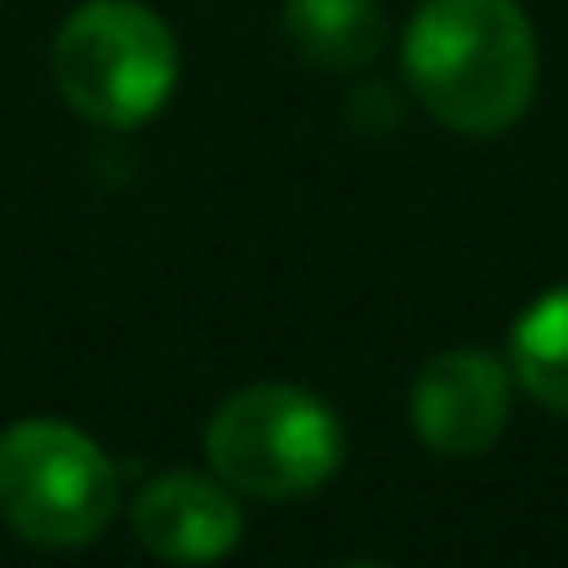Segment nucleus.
<instances>
[{"instance_id": "8", "label": "nucleus", "mask_w": 568, "mask_h": 568, "mask_svg": "<svg viewBox=\"0 0 568 568\" xmlns=\"http://www.w3.org/2000/svg\"><path fill=\"white\" fill-rule=\"evenodd\" d=\"M513 385L568 418V284L535 296L507 335Z\"/></svg>"}, {"instance_id": "3", "label": "nucleus", "mask_w": 568, "mask_h": 568, "mask_svg": "<svg viewBox=\"0 0 568 568\" xmlns=\"http://www.w3.org/2000/svg\"><path fill=\"white\" fill-rule=\"evenodd\" d=\"M118 507V463L79 424L18 418L0 429V524L18 540L73 551L101 540Z\"/></svg>"}, {"instance_id": "4", "label": "nucleus", "mask_w": 568, "mask_h": 568, "mask_svg": "<svg viewBox=\"0 0 568 568\" xmlns=\"http://www.w3.org/2000/svg\"><path fill=\"white\" fill-rule=\"evenodd\" d=\"M51 79L73 118L95 129H140L179 84V45L140 0H90L51 40Z\"/></svg>"}, {"instance_id": "5", "label": "nucleus", "mask_w": 568, "mask_h": 568, "mask_svg": "<svg viewBox=\"0 0 568 568\" xmlns=\"http://www.w3.org/2000/svg\"><path fill=\"white\" fill-rule=\"evenodd\" d=\"M507 413H513V368L474 346L429 357L407 390V424L440 457L490 452L507 429Z\"/></svg>"}, {"instance_id": "2", "label": "nucleus", "mask_w": 568, "mask_h": 568, "mask_svg": "<svg viewBox=\"0 0 568 568\" xmlns=\"http://www.w3.org/2000/svg\"><path fill=\"white\" fill-rule=\"evenodd\" d=\"M346 429L324 396L291 379H262L217 402L206 418V468L262 501H296L335 479Z\"/></svg>"}, {"instance_id": "7", "label": "nucleus", "mask_w": 568, "mask_h": 568, "mask_svg": "<svg viewBox=\"0 0 568 568\" xmlns=\"http://www.w3.org/2000/svg\"><path fill=\"white\" fill-rule=\"evenodd\" d=\"M284 40L307 68L363 73L385 51L379 0H284Z\"/></svg>"}, {"instance_id": "6", "label": "nucleus", "mask_w": 568, "mask_h": 568, "mask_svg": "<svg viewBox=\"0 0 568 568\" xmlns=\"http://www.w3.org/2000/svg\"><path fill=\"white\" fill-rule=\"evenodd\" d=\"M134 535L162 562H217L245 535L240 490H229L217 474H195V468L156 474L134 496Z\"/></svg>"}, {"instance_id": "1", "label": "nucleus", "mask_w": 568, "mask_h": 568, "mask_svg": "<svg viewBox=\"0 0 568 568\" xmlns=\"http://www.w3.org/2000/svg\"><path fill=\"white\" fill-rule=\"evenodd\" d=\"M402 73L435 123L490 140L535 106L540 40L518 0H424L402 40Z\"/></svg>"}]
</instances>
